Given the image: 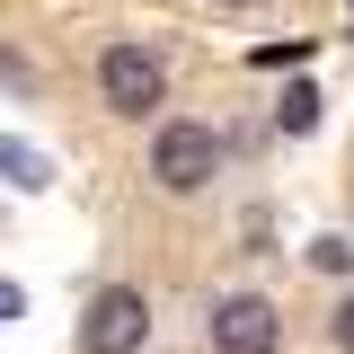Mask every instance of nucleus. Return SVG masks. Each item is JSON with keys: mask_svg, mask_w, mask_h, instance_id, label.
Masks as SVG:
<instances>
[{"mask_svg": "<svg viewBox=\"0 0 354 354\" xmlns=\"http://www.w3.org/2000/svg\"><path fill=\"white\" fill-rule=\"evenodd\" d=\"M151 177L169 186V195H204L221 177V133L204 124H160L151 133Z\"/></svg>", "mask_w": 354, "mask_h": 354, "instance_id": "obj_1", "label": "nucleus"}, {"mask_svg": "<svg viewBox=\"0 0 354 354\" xmlns=\"http://www.w3.org/2000/svg\"><path fill=\"white\" fill-rule=\"evenodd\" d=\"M97 88H106V106H115V115H160L169 71H160V53H151V44H106V53H97Z\"/></svg>", "mask_w": 354, "mask_h": 354, "instance_id": "obj_2", "label": "nucleus"}, {"mask_svg": "<svg viewBox=\"0 0 354 354\" xmlns=\"http://www.w3.org/2000/svg\"><path fill=\"white\" fill-rule=\"evenodd\" d=\"M80 337H88V354H142V337H151V301H142L133 283H106V292L88 301Z\"/></svg>", "mask_w": 354, "mask_h": 354, "instance_id": "obj_3", "label": "nucleus"}, {"mask_svg": "<svg viewBox=\"0 0 354 354\" xmlns=\"http://www.w3.org/2000/svg\"><path fill=\"white\" fill-rule=\"evenodd\" d=\"M213 346H221V354H274V346H283V319H274V301H257V292H230V301H213Z\"/></svg>", "mask_w": 354, "mask_h": 354, "instance_id": "obj_4", "label": "nucleus"}, {"mask_svg": "<svg viewBox=\"0 0 354 354\" xmlns=\"http://www.w3.org/2000/svg\"><path fill=\"white\" fill-rule=\"evenodd\" d=\"M0 169H9V186H53L44 151H27V142H0Z\"/></svg>", "mask_w": 354, "mask_h": 354, "instance_id": "obj_5", "label": "nucleus"}, {"mask_svg": "<svg viewBox=\"0 0 354 354\" xmlns=\"http://www.w3.org/2000/svg\"><path fill=\"white\" fill-rule=\"evenodd\" d=\"M274 124H283V133H310V124H319V88H283V106H274Z\"/></svg>", "mask_w": 354, "mask_h": 354, "instance_id": "obj_6", "label": "nucleus"}, {"mask_svg": "<svg viewBox=\"0 0 354 354\" xmlns=\"http://www.w3.org/2000/svg\"><path fill=\"white\" fill-rule=\"evenodd\" d=\"M310 266H328V274H346V266H354V239H319V248H310Z\"/></svg>", "mask_w": 354, "mask_h": 354, "instance_id": "obj_7", "label": "nucleus"}, {"mask_svg": "<svg viewBox=\"0 0 354 354\" xmlns=\"http://www.w3.org/2000/svg\"><path fill=\"white\" fill-rule=\"evenodd\" d=\"M337 346L354 354V301H337Z\"/></svg>", "mask_w": 354, "mask_h": 354, "instance_id": "obj_8", "label": "nucleus"}, {"mask_svg": "<svg viewBox=\"0 0 354 354\" xmlns=\"http://www.w3.org/2000/svg\"><path fill=\"white\" fill-rule=\"evenodd\" d=\"M0 319H18V283H0Z\"/></svg>", "mask_w": 354, "mask_h": 354, "instance_id": "obj_9", "label": "nucleus"}, {"mask_svg": "<svg viewBox=\"0 0 354 354\" xmlns=\"http://www.w3.org/2000/svg\"><path fill=\"white\" fill-rule=\"evenodd\" d=\"M230 9H248V0H230Z\"/></svg>", "mask_w": 354, "mask_h": 354, "instance_id": "obj_10", "label": "nucleus"}]
</instances>
